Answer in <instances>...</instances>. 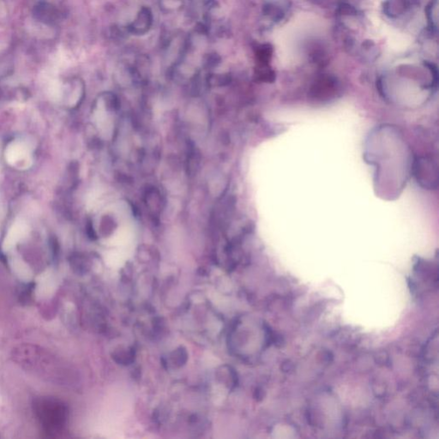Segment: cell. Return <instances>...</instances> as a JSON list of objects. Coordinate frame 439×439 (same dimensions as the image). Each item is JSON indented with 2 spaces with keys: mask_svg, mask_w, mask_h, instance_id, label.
I'll return each instance as SVG.
<instances>
[{
  "mask_svg": "<svg viewBox=\"0 0 439 439\" xmlns=\"http://www.w3.org/2000/svg\"><path fill=\"white\" fill-rule=\"evenodd\" d=\"M256 76L261 82H272L276 78V74L269 65L258 64L256 69Z\"/></svg>",
  "mask_w": 439,
  "mask_h": 439,
  "instance_id": "cell-11",
  "label": "cell"
},
{
  "mask_svg": "<svg viewBox=\"0 0 439 439\" xmlns=\"http://www.w3.org/2000/svg\"><path fill=\"white\" fill-rule=\"evenodd\" d=\"M339 92L337 80L331 76H323L314 83L311 96L318 102H328L335 98Z\"/></svg>",
  "mask_w": 439,
  "mask_h": 439,
  "instance_id": "cell-4",
  "label": "cell"
},
{
  "mask_svg": "<svg viewBox=\"0 0 439 439\" xmlns=\"http://www.w3.org/2000/svg\"><path fill=\"white\" fill-rule=\"evenodd\" d=\"M154 23V15L151 9L143 6L136 15L135 18L129 23L127 29L131 34L140 36L149 33Z\"/></svg>",
  "mask_w": 439,
  "mask_h": 439,
  "instance_id": "cell-5",
  "label": "cell"
},
{
  "mask_svg": "<svg viewBox=\"0 0 439 439\" xmlns=\"http://www.w3.org/2000/svg\"><path fill=\"white\" fill-rule=\"evenodd\" d=\"M34 17L37 21L45 23L47 25L55 24L59 22V10L53 6L51 4L39 3L34 6Z\"/></svg>",
  "mask_w": 439,
  "mask_h": 439,
  "instance_id": "cell-6",
  "label": "cell"
},
{
  "mask_svg": "<svg viewBox=\"0 0 439 439\" xmlns=\"http://www.w3.org/2000/svg\"><path fill=\"white\" fill-rule=\"evenodd\" d=\"M28 232V225L23 219H17L12 224V227L9 230L8 234L6 235L5 245L10 247L11 245H15L16 243L26 236Z\"/></svg>",
  "mask_w": 439,
  "mask_h": 439,
  "instance_id": "cell-7",
  "label": "cell"
},
{
  "mask_svg": "<svg viewBox=\"0 0 439 439\" xmlns=\"http://www.w3.org/2000/svg\"><path fill=\"white\" fill-rule=\"evenodd\" d=\"M413 172L417 182L423 188L427 190L437 188V163L432 158L423 156L415 158L413 164Z\"/></svg>",
  "mask_w": 439,
  "mask_h": 439,
  "instance_id": "cell-2",
  "label": "cell"
},
{
  "mask_svg": "<svg viewBox=\"0 0 439 439\" xmlns=\"http://www.w3.org/2000/svg\"><path fill=\"white\" fill-rule=\"evenodd\" d=\"M426 17L428 23L431 29L436 30L437 28L438 21V1L432 0L426 8Z\"/></svg>",
  "mask_w": 439,
  "mask_h": 439,
  "instance_id": "cell-10",
  "label": "cell"
},
{
  "mask_svg": "<svg viewBox=\"0 0 439 439\" xmlns=\"http://www.w3.org/2000/svg\"><path fill=\"white\" fill-rule=\"evenodd\" d=\"M37 417L48 433H59L62 430L67 417L65 406L56 399L41 398L34 403Z\"/></svg>",
  "mask_w": 439,
  "mask_h": 439,
  "instance_id": "cell-1",
  "label": "cell"
},
{
  "mask_svg": "<svg viewBox=\"0 0 439 439\" xmlns=\"http://www.w3.org/2000/svg\"><path fill=\"white\" fill-rule=\"evenodd\" d=\"M408 7V0H386L383 12L388 17L396 18L405 13Z\"/></svg>",
  "mask_w": 439,
  "mask_h": 439,
  "instance_id": "cell-8",
  "label": "cell"
},
{
  "mask_svg": "<svg viewBox=\"0 0 439 439\" xmlns=\"http://www.w3.org/2000/svg\"><path fill=\"white\" fill-rule=\"evenodd\" d=\"M6 160L10 166L17 169H27L33 163L30 145L23 140H15L6 149Z\"/></svg>",
  "mask_w": 439,
  "mask_h": 439,
  "instance_id": "cell-3",
  "label": "cell"
},
{
  "mask_svg": "<svg viewBox=\"0 0 439 439\" xmlns=\"http://www.w3.org/2000/svg\"><path fill=\"white\" fill-rule=\"evenodd\" d=\"M184 0H158L160 10L166 14H172L180 11L184 6Z\"/></svg>",
  "mask_w": 439,
  "mask_h": 439,
  "instance_id": "cell-9",
  "label": "cell"
},
{
  "mask_svg": "<svg viewBox=\"0 0 439 439\" xmlns=\"http://www.w3.org/2000/svg\"><path fill=\"white\" fill-rule=\"evenodd\" d=\"M256 58L258 64L269 65V62L272 57V48L270 45L260 46L256 51Z\"/></svg>",
  "mask_w": 439,
  "mask_h": 439,
  "instance_id": "cell-12",
  "label": "cell"
},
{
  "mask_svg": "<svg viewBox=\"0 0 439 439\" xmlns=\"http://www.w3.org/2000/svg\"><path fill=\"white\" fill-rule=\"evenodd\" d=\"M7 15V7L6 2L4 0H0V22L6 17Z\"/></svg>",
  "mask_w": 439,
  "mask_h": 439,
  "instance_id": "cell-14",
  "label": "cell"
},
{
  "mask_svg": "<svg viewBox=\"0 0 439 439\" xmlns=\"http://www.w3.org/2000/svg\"><path fill=\"white\" fill-rule=\"evenodd\" d=\"M265 14L269 17H271L273 21H279L283 17V12L282 9L273 5H268L265 8Z\"/></svg>",
  "mask_w": 439,
  "mask_h": 439,
  "instance_id": "cell-13",
  "label": "cell"
}]
</instances>
